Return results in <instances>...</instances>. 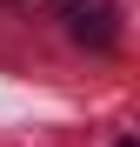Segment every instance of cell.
I'll return each mask as SVG.
<instances>
[{
	"label": "cell",
	"mask_w": 140,
	"mask_h": 147,
	"mask_svg": "<svg viewBox=\"0 0 140 147\" xmlns=\"http://www.w3.org/2000/svg\"><path fill=\"white\" fill-rule=\"evenodd\" d=\"M113 34H120V13L107 0H80L74 7V40L80 47H113Z\"/></svg>",
	"instance_id": "6da1fadb"
},
{
	"label": "cell",
	"mask_w": 140,
	"mask_h": 147,
	"mask_svg": "<svg viewBox=\"0 0 140 147\" xmlns=\"http://www.w3.org/2000/svg\"><path fill=\"white\" fill-rule=\"evenodd\" d=\"M7 7H20V13H74L80 0H7Z\"/></svg>",
	"instance_id": "7a4b0ae2"
},
{
	"label": "cell",
	"mask_w": 140,
	"mask_h": 147,
	"mask_svg": "<svg viewBox=\"0 0 140 147\" xmlns=\"http://www.w3.org/2000/svg\"><path fill=\"white\" fill-rule=\"evenodd\" d=\"M113 147H140V140H113Z\"/></svg>",
	"instance_id": "3957f363"
}]
</instances>
